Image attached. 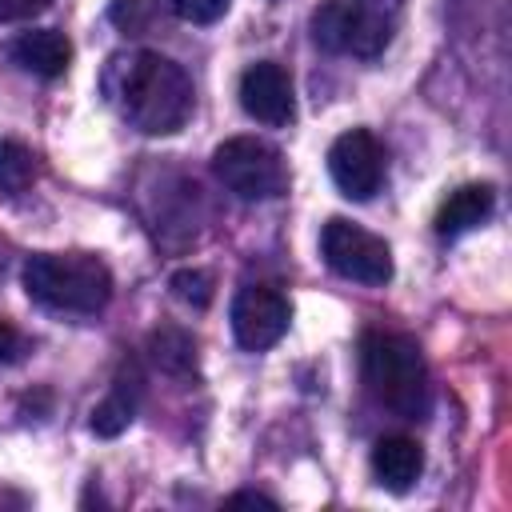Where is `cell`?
I'll return each instance as SVG.
<instances>
[{
  "label": "cell",
  "mask_w": 512,
  "mask_h": 512,
  "mask_svg": "<svg viewBox=\"0 0 512 512\" xmlns=\"http://www.w3.org/2000/svg\"><path fill=\"white\" fill-rule=\"evenodd\" d=\"M192 104H196L192 76L176 60L160 52H136L128 60L120 80V108L132 128H140L144 136L180 132L184 120L192 116Z\"/></svg>",
  "instance_id": "1"
},
{
  "label": "cell",
  "mask_w": 512,
  "mask_h": 512,
  "mask_svg": "<svg viewBox=\"0 0 512 512\" xmlns=\"http://www.w3.org/2000/svg\"><path fill=\"white\" fill-rule=\"evenodd\" d=\"M360 380H364V392L380 408H388L404 420H420L432 408L428 364H424L412 336L364 332V340H360Z\"/></svg>",
  "instance_id": "2"
},
{
  "label": "cell",
  "mask_w": 512,
  "mask_h": 512,
  "mask_svg": "<svg viewBox=\"0 0 512 512\" xmlns=\"http://www.w3.org/2000/svg\"><path fill=\"white\" fill-rule=\"evenodd\" d=\"M24 292L72 316H92L112 300V272L92 252H40L24 264Z\"/></svg>",
  "instance_id": "3"
},
{
  "label": "cell",
  "mask_w": 512,
  "mask_h": 512,
  "mask_svg": "<svg viewBox=\"0 0 512 512\" xmlns=\"http://www.w3.org/2000/svg\"><path fill=\"white\" fill-rule=\"evenodd\" d=\"M216 180L240 196V200H276L288 192V164L284 156L256 140V136H232L212 152Z\"/></svg>",
  "instance_id": "4"
},
{
  "label": "cell",
  "mask_w": 512,
  "mask_h": 512,
  "mask_svg": "<svg viewBox=\"0 0 512 512\" xmlns=\"http://www.w3.org/2000/svg\"><path fill=\"white\" fill-rule=\"evenodd\" d=\"M320 256L344 280H356V284H388L392 280V248L376 232H368L344 216H332L324 224Z\"/></svg>",
  "instance_id": "5"
},
{
  "label": "cell",
  "mask_w": 512,
  "mask_h": 512,
  "mask_svg": "<svg viewBox=\"0 0 512 512\" xmlns=\"http://www.w3.org/2000/svg\"><path fill=\"white\" fill-rule=\"evenodd\" d=\"M328 172H332V184L348 200L376 196L380 184H384V148H380V140L364 128H352V132L336 136L332 148H328Z\"/></svg>",
  "instance_id": "6"
},
{
  "label": "cell",
  "mask_w": 512,
  "mask_h": 512,
  "mask_svg": "<svg viewBox=\"0 0 512 512\" xmlns=\"http://www.w3.org/2000/svg\"><path fill=\"white\" fill-rule=\"evenodd\" d=\"M288 320H292V308L280 288L248 284L232 300V332H236L240 348H248V352L272 348L288 332Z\"/></svg>",
  "instance_id": "7"
},
{
  "label": "cell",
  "mask_w": 512,
  "mask_h": 512,
  "mask_svg": "<svg viewBox=\"0 0 512 512\" xmlns=\"http://www.w3.org/2000/svg\"><path fill=\"white\" fill-rule=\"evenodd\" d=\"M240 108L268 128L288 124L296 116V96H292V76L284 72V64L276 60L248 64L240 76Z\"/></svg>",
  "instance_id": "8"
},
{
  "label": "cell",
  "mask_w": 512,
  "mask_h": 512,
  "mask_svg": "<svg viewBox=\"0 0 512 512\" xmlns=\"http://www.w3.org/2000/svg\"><path fill=\"white\" fill-rule=\"evenodd\" d=\"M400 0H340V52L380 56L396 32Z\"/></svg>",
  "instance_id": "9"
},
{
  "label": "cell",
  "mask_w": 512,
  "mask_h": 512,
  "mask_svg": "<svg viewBox=\"0 0 512 512\" xmlns=\"http://www.w3.org/2000/svg\"><path fill=\"white\" fill-rule=\"evenodd\" d=\"M8 52H12V60H16L24 72H32V76H40V80H56V76H64L68 64H72V44H68V36L56 32V28L20 32Z\"/></svg>",
  "instance_id": "10"
},
{
  "label": "cell",
  "mask_w": 512,
  "mask_h": 512,
  "mask_svg": "<svg viewBox=\"0 0 512 512\" xmlns=\"http://www.w3.org/2000/svg\"><path fill=\"white\" fill-rule=\"evenodd\" d=\"M424 472V448L408 436H384L372 448V476L388 492H408Z\"/></svg>",
  "instance_id": "11"
},
{
  "label": "cell",
  "mask_w": 512,
  "mask_h": 512,
  "mask_svg": "<svg viewBox=\"0 0 512 512\" xmlns=\"http://www.w3.org/2000/svg\"><path fill=\"white\" fill-rule=\"evenodd\" d=\"M140 392H144V380H140L136 364H124V372L116 376L112 392H108V396H104V400L92 408V416H88V428H92L96 436H104V440L120 436V432L132 424V416H136Z\"/></svg>",
  "instance_id": "12"
},
{
  "label": "cell",
  "mask_w": 512,
  "mask_h": 512,
  "mask_svg": "<svg viewBox=\"0 0 512 512\" xmlns=\"http://www.w3.org/2000/svg\"><path fill=\"white\" fill-rule=\"evenodd\" d=\"M492 208H496V192L488 188V184H464V188H456L444 204H440V212H436V236H444V240H452V236H460V232H472V228H480L488 216H492Z\"/></svg>",
  "instance_id": "13"
},
{
  "label": "cell",
  "mask_w": 512,
  "mask_h": 512,
  "mask_svg": "<svg viewBox=\"0 0 512 512\" xmlns=\"http://www.w3.org/2000/svg\"><path fill=\"white\" fill-rule=\"evenodd\" d=\"M148 356L168 376H192L196 372V340L184 328H156L148 336Z\"/></svg>",
  "instance_id": "14"
},
{
  "label": "cell",
  "mask_w": 512,
  "mask_h": 512,
  "mask_svg": "<svg viewBox=\"0 0 512 512\" xmlns=\"http://www.w3.org/2000/svg\"><path fill=\"white\" fill-rule=\"evenodd\" d=\"M36 180V156L20 140H0V196L16 200Z\"/></svg>",
  "instance_id": "15"
},
{
  "label": "cell",
  "mask_w": 512,
  "mask_h": 512,
  "mask_svg": "<svg viewBox=\"0 0 512 512\" xmlns=\"http://www.w3.org/2000/svg\"><path fill=\"white\" fill-rule=\"evenodd\" d=\"M160 12H164L160 0H116V4L108 8L112 24H116L120 32H128V36H144V32L160 20Z\"/></svg>",
  "instance_id": "16"
},
{
  "label": "cell",
  "mask_w": 512,
  "mask_h": 512,
  "mask_svg": "<svg viewBox=\"0 0 512 512\" xmlns=\"http://www.w3.org/2000/svg\"><path fill=\"white\" fill-rule=\"evenodd\" d=\"M168 284H172L176 300H184L192 308H208L212 304V276L204 268H180V272H172Z\"/></svg>",
  "instance_id": "17"
},
{
  "label": "cell",
  "mask_w": 512,
  "mask_h": 512,
  "mask_svg": "<svg viewBox=\"0 0 512 512\" xmlns=\"http://www.w3.org/2000/svg\"><path fill=\"white\" fill-rule=\"evenodd\" d=\"M232 0H172V12L188 24H216Z\"/></svg>",
  "instance_id": "18"
},
{
  "label": "cell",
  "mask_w": 512,
  "mask_h": 512,
  "mask_svg": "<svg viewBox=\"0 0 512 512\" xmlns=\"http://www.w3.org/2000/svg\"><path fill=\"white\" fill-rule=\"evenodd\" d=\"M52 0H0V24H12V20H32L48 8Z\"/></svg>",
  "instance_id": "19"
},
{
  "label": "cell",
  "mask_w": 512,
  "mask_h": 512,
  "mask_svg": "<svg viewBox=\"0 0 512 512\" xmlns=\"http://www.w3.org/2000/svg\"><path fill=\"white\" fill-rule=\"evenodd\" d=\"M28 352V340L8 324V320H0V364H12V360H20Z\"/></svg>",
  "instance_id": "20"
},
{
  "label": "cell",
  "mask_w": 512,
  "mask_h": 512,
  "mask_svg": "<svg viewBox=\"0 0 512 512\" xmlns=\"http://www.w3.org/2000/svg\"><path fill=\"white\" fill-rule=\"evenodd\" d=\"M228 504H264V508H276V500L264 496V492H232Z\"/></svg>",
  "instance_id": "21"
}]
</instances>
